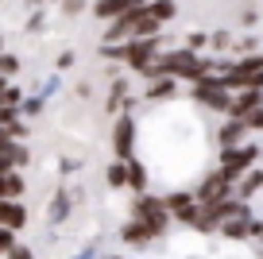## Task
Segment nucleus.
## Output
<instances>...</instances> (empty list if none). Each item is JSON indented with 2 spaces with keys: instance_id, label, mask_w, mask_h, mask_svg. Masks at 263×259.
Masks as SVG:
<instances>
[{
  "instance_id": "nucleus-1",
  "label": "nucleus",
  "mask_w": 263,
  "mask_h": 259,
  "mask_svg": "<svg viewBox=\"0 0 263 259\" xmlns=\"http://www.w3.org/2000/svg\"><path fill=\"white\" fill-rule=\"evenodd\" d=\"M190 97L197 101V105H209L213 113H229V101H232V89L224 85L221 78H213V73H205V78L194 81V89H190Z\"/></svg>"
},
{
  "instance_id": "nucleus-2",
  "label": "nucleus",
  "mask_w": 263,
  "mask_h": 259,
  "mask_svg": "<svg viewBox=\"0 0 263 259\" xmlns=\"http://www.w3.org/2000/svg\"><path fill=\"white\" fill-rule=\"evenodd\" d=\"M132 217L143 220V225L151 228V236H163L166 225H171V213H166V205L159 201V197H151L147 190H143V194L132 201Z\"/></svg>"
},
{
  "instance_id": "nucleus-3",
  "label": "nucleus",
  "mask_w": 263,
  "mask_h": 259,
  "mask_svg": "<svg viewBox=\"0 0 263 259\" xmlns=\"http://www.w3.org/2000/svg\"><path fill=\"white\" fill-rule=\"evenodd\" d=\"M255 159H259V147H255V143L224 147V151H221V170H224V178L236 182L244 170H252V166H255Z\"/></svg>"
},
{
  "instance_id": "nucleus-4",
  "label": "nucleus",
  "mask_w": 263,
  "mask_h": 259,
  "mask_svg": "<svg viewBox=\"0 0 263 259\" xmlns=\"http://www.w3.org/2000/svg\"><path fill=\"white\" fill-rule=\"evenodd\" d=\"M159 47H163V39H159V35H147V39H128L120 50H124V62H128V70L140 73L143 66H147L151 58L159 54Z\"/></svg>"
},
{
  "instance_id": "nucleus-5",
  "label": "nucleus",
  "mask_w": 263,
  "mask_h": 259,
  "mask_svg": "<svg viewBox=\"0 0 263 259\" xmlns=\"http://www.w3.org/2000/svg\"><path fill=\"white\" fill-rule=\"evenodd\" d=\"M132 151H136V120H132V116H116V124H112V159L128 162Z\"/></svg>"
},
{
  "instance_id": "nucleus-6",
  "label": "nucleus",
  "mask_w": 263,
  "mask_h": 259,
  "mask_svg": "<svg viewBox=\"0 0 263 259\" xmlns=\"http://www.w3.org/2000/svg\"><path fill=\"white\" fill-rule=\"evenodd\" d=\"M229 190H232V182L224 178V170H213V174L201 182V190L194 194V201L197 205H213V201H221V197H229Z\"/></svg>"
},
{
  "instance_id": "nucleus-7",
  "label": "nucleus",
  "mask_w": 263,
  "mask_h": 259,
  "mask_svg": "<svg viewBox=\"0 0 263 259\" xmlns=\"http://www.w3.org/2000/svg\"><path fill=\"white\" fill-rule=\"evenodd\" d=\"M163 205H166V213H171L174 220H182V225H194V220H197V213H201V205H197L190 194H171Z\"/></svg>"
},
{
  "instance_id": "nucleus-8",
  "label": "nucleus",
  "mask_w": 263,
  "mask_h": 259,
  "mask_svg": "<svg viewBox=\"0 0 263 259\" xmlns=\"http://www.w3.org/2000/svg\"><path fill=\"white\" fill-rule=\"evenodd\" d=\"M147 0H93V16L97 20H116V16H124V12H132V8H143Z\"/></svg>"
},
{
  "instance_id": "nucleus-9",
  "label": "nucleus",
  "mask_w": 263,
  "mask_h": 259,
  "mask_svg": "<svg viewBox=\"0 0 263 259\" xmlns=\"http://www.w3.org/2000/svg\"><path fill=\"white\" fill-rule=\"evenodd\" d=\"M263 105V89H240L236 97L229 101V116L232 120H244L248 113H252V108H259Z\"/></svg>"
},
{
  "instance_id": "nucleus-10",
  "label": "nucleus",
  "mask_w": 263,
  "mask_h": 259,
  "mask_svg": "<svg viewBox=\"0 0 263 259\" xmlns=\"http://www.w3.org/2000/svg\"><path fill=\"white\" fill-rule=\"evenodd\" d=\"M27 225V209L24 201H0V228H8V232H20Z\"/></svg>"
},
{
  "instance_id": "nucleus-11",
  "label": "nucleus",
  "mask_w": 263,
  "mask_h": 259,
  "mask_svg": "<svg viewBox=\"0 0 263 259\" xmlns=\"http://www.w3.org/2000/svg\"><path fill=\"white\" fill-rule=\"evenodd\" d=\"M120 240H124V244H132V248H147V244L155 240V236H151V228L143 225V220H136V217H132L128 225L120 228Z\"/></svg>"
},
{
  "instance_id": "nucleus-12",
  "label": "nucleus",
  "mask_w": 263,
  "mask_h": 259,
  "mask_svg": "<svg viewBox=\"0 0 263 259\" xmlns=\"http://www.w3.org/2000/svg\"><path fill=\"white\" fill-rule=\"evenodd\" d=\"M24 174H20V170H4V174H0V201H20V197H24Z\"/></svg>"
},
{
  "instance_id": "nucleus-13",
  "label": "nucleus",
  "mask_w": 263,
  "mask_h": 259,
  "mask_svg": "<svg viewBox=\"0 0 263 259\" xmlns=\"http://www.w3.org/2000/svg\"><path fill=\"white\" fill-rule=\"evenodd\" d=\"M236 182H240V186H236V197H240V201H248V197H255V194L263 190V170L252 166V170H244Z\"/></svg>"
},
{
  "instance_id": "nucleus-14",
  "label": "nucleus",
  "mask_w": 263,
  "mask_h": 259,
  "mask_svg": "<svg viewBox=\"0 0 263 259\" xmlns=\"http://www.w3.org/2000/svg\"><path fill=\"white\" fill-rule=\"evenodd\" d=\"M147 101H171L178 97V78H151L147 93H143Z\"/></svg>"
},
{
  "instance_id": "nucleus-15",
  "label": "nucleus",
  "mask_w": 263,
  "mask_h": 259,
  "mask_svg": "<svg viewBox=\"0 0 263 259\" xmlns=\"http://www.w3.org/2000/svg\"><path fill=\"white\" fill-rule=\"evenodd\" d=\"M217 228H221L229 240H244V236H252V217H248V209H244V213H236V220L229 217V220H221Z\"/></svg>"
},
{
  "instance_id": "nucleus-16",
  "label": "nucleus",
  "mask_w": 263,
  "mask_h": 259,
  "mask_svg": "<svg viewBox=\"0 0 263 259\" xmlns=\"http://www.w3.org/2000/svg\"><path fill=\"white\" fill-rule=\"evenodd\" d=\"M143 12H147L159 27H163V24H171V20L178 16V4H174V0H147V4H143Z\"/></svg>"
},
{
  "instance_id": "nucleus-17",
  "label": "nucleus",
  "mask_w": 263,
  "mask_h": 259,
  "mask_svg": "<svg viewBox=\"0 0 263 259\" xmlns=\"http://www.w3.org/2000/svg\"><path fill=\"white\" fill-rule=\"evenodd\" d=\"M124 166H128V190L143 194V190H147V170H143V162L136 159V155H132V159L124 162Z\"/></svg>"
},
{
  "instance_id": "nucleus-18",
  "label": "nucleus",
  "mask_w": 263,
  "mask_h": 259,
  "mask_svg": "<svg viewBox=\"0 0 263 259\" xmlns=\"http://www.w3.org/2000/svg\"><path fill=\"white\" fill-rule=\"evenodd\" d=\"M244 136H248V128L240 120H232V124H224V128H221L217 143H221V151H224V147H240V143H244Z\"/></svg>"
},
{
  "instance_id": "nucleus-19",
  "label": "nucleus",
  "mask_w": 263,
  "mask_h": 259,
  "mask_svg": "<svg viewBox=\"0 0 263 259\" xmlns=\"http://www.w3.org/2000/svg\"><path fill=\"white\" fill-rule=\"evenodd\" d=\"M105 182H108L112 190H124V186H128V166H124V162H108Z\"/></svg>"
},
{
  "instance_id": "nucleus-20",
  "label": "nucleus",
  "mask_w": 263,
  "mask_h": 259,
  "mask_svg": "<svg viewBox=\"0 0 263 259\" xmlns=\"http://www.w3.org/2000/svg\"><path fill=\"white\" fill-rule=\"evenodd\" d=\"M16 73H20V58H16V54H8V50H0V78L12 81Z\"/></svg>"
},
{
  "instance_id": "nucleus-21",
  "label": "nucleus",
  "mask_w": 263,
  "mask_h": 259,
  "mask_svg": "<svg viewBox=\"0 0 263 259\" xmlns=\"http://www.w3.org/2000/svg\"><path fill=\"white\" fill-rule=\"evenodd\" d=\"M124 93H128V81H116L112 89H108V101H105V108H108V113H116V108L124 105Z\"/></svg>"
},
{
  "instance_id": "nucleus-22",
  "label": "nucleus",
  "mask_w": 263,
  "mask_h": 259,
  "mask_svg": "<svg viewBox=\"0 0 263 259\" xmlns=\"http://www.w3.org/2000/svg\"><path fill=\"white\" fill-rule=\"evenodd\" d=\"M58 8H62V16H70V20H74V16H82V12L89 8V4H85V0H58Z\"/></svg>"
},
{
  "instance_id": "nucleus-23",
  "label": "nucleus",
  "mask_w": 263,
  "mask_h": 259,
  "mask_svg": "<svg viewBox=\"0 0 263 259\" xmlns=\"http://www.w3.org/2000/svg\"><path fill=\"white\" fill-rule=\"evenodd\" d=\"M240 124H244L248 132H263V105H259V108H252V113H248Z\"/></svg>"
},
{
  "instance_id": "nucleus-24",
  "label": "nucleus",
  "mask_w": 263,
  "mask_h": 259,
  "mask_svg": "<svg viewBox=\"0 0 263 259\" xmlns=\"http://www.w3.org/2000/svg\"><path fill=\"white\" fill-rule=\"evenodd\" d=\"M205 47H217V50H229V47H232V35H229V31H213V35H209V43H205Z\"/></svg>"
},
{
  "instance_id": "nucleus-25",
  "label": "nucleus",
  "mask_w": 263,
  "mask_h": 259,
  "mask_svg": "<svg viewBox=\"0 0 263 259\" xmlns=\"http://www.w3.org/2000/svg\"><path fill=\"white\" fill-rule=\"evenodd\" d=\"M205 43H209V35H205V31H194V35L186 39V50H201Z\"/></svg>"
},
{
  "instance_id": "nucleus-26",
  "label": "nucleus",
  "mask_w": 263,
  "mask_h": 259,
  "mask_svg": "<svg viewBox=\"0 0 263 259\" xmlns=\"http://www.w3.org/2000/svg\"><path fill=\"white\" fill-rule=\"evenodd\" d=\"M4 255H8V259H35V255H31V251H27V248H24V244H12V248H8V251H4Z\"/></svg>"
},
{
  "instance_id": "nucleus-27",
  "label": "nucleus",
  "mask_w": 263,
  "mask_h": 259,
  "mask_svg": "<svg viewBox=\"0 0 263 259\" xmlns=\"http://www.w3.org/2000/svg\"><path fill=\"white\" fill-rule=\"evenodd\" d=\"M12 244H16V232H8V228H0V255H4V251H8Z\"/></svg>"
},
{
  "instance_id": "nucleus-28",
  "label": "nucleus",
  "mask_w": 263,
  "mask_h": 259,
  "mask_svg": "<svg viewBox=\"0 0 263 259\" xmlns=\"http://www.w3.org/2000/svg\"><path fill=\"white\" fill-rule=\"evenodd\" d=\"M12 143H24V139H12V136H8V132H4V128H0V155H4V151H8V147H12Z\"/></svg>"
},
{
  "instance_id": "nucleus-29",
  "label": "nucleus",
  "mask_w": 263,
  "mask_h": 259,
  "mask_svg": "<svg viewBox=\"0 0 263 259\" xmlns=\"http://www.w3.org/2000/svg\"><path fill=\"white\" fill-rule=\"evenodd\" d=\"M70 66H74V50H66V54L58 58V70H70Z\"/></svg>"
},
{
  "instance_id": "nucleus-30",
  "label": "nucleus",
  "mask_w": 263,
  "mask_h": 259,
  "mask_svg": "<svg viewBox=\"0 0 263 259\" xmlns=\"http://www.w3.org/2000/svg\"><path fill=\"white\" fill-rule=\"evenodd\" d=\"M39 27H43V12H35V16L27 20V31H39Z\"/></svg>"
},
{
  "instance_id": "nucleus-31",
  "label": "nucleus",
  "mask_w": 263,
  "mask_h": 259,
  "mask_svg": "<svg viewBox=\"0 0 263 259\" xmlns=\"http://www.w3.org/2000/svg\"><path fill=\"white\" fill-rule=\"evenodd\" d=\"M252 232H255V236L263 240V220H259V225H252Z\"/></svg>"
},
{
  "instance_id": "nucleus-32",
  "label": "nucleus",
  "mask_w": 263,
  "mask_h": 259,
  "mask_svg": "<svg viewBox=\"0 0 263 259\" xmlns=\"http://www.w3.org/2000/svg\"><path fill=\"white\" fill-rule=\"evenodd\" d=\"M27 4H31V8H39V4H43V0H27Z\"/></svg>"
},
{
  "instance_id": "nucleus-33",
  "label": "nucleus",
  "mask_w": 263,
  "mask_h": 259,
  "mask_svg": "<svg viewBox=\"0 0 263 259\" xmlns=\"http://www.w3.org/2000/svg\"><path fill=\"white\" fill-rule=\"evenodd\" d=\"M43 4H47V0H43ZM50 4H58V0H50Z\"/></svg>"
},
{
  "instance_id": "nucleus-34",
  "label": "nucleus",
  "mask_w": 263,
  "mask_h": 259,
  "mask_svg": "<svg viewBox=\"0 0 263 259\" xmlns=\"http://www.w3.org/2000/svg\"><path fill=\"white\" fill-rule=\"evenodd\" d=\"M0 50H4V39H0Z\"/></svg>"
},
{
  "instance_id": "nucleus-35",
  "label": "nucleus",
  "mask_w": 263,
  "mask_h": 259,
  "mask_svg": "<svg viewBox=\"0 0 263 259\" xmlns=\"http://www.w3.org/2000/svg\"><path fill=\"white\" fill-rule=\"evenodd\" d=\"M108 259H120V255H108Z\"/></svg>"
}]
</instances>
